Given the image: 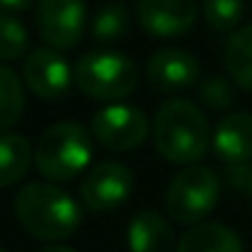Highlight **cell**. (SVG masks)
I'll return each mask as SVG.
<instances>
[{"label": "cell", "mask_w": 252, "mask_h": 252, "mask_svg": "<svg viewBox=\"0 0 252 252\" xmlns=\"http://www.w3.org/2000/svg\"><path fill=\"white\" fill-rule=\"evenodd\" d=\"M156 151L178 166H193L200 161L210 144L213 131L205 114L188 99H168L161 104L154 121Z\"/></svg>", "instance_id": "cell-1"}, {"label": "cell", "mask_w": 252, "mask_h": 252, "mask_svg": "<svg viewBox=\"0 0 252 252\" xmlns=\"http://www.w3.org/2000/svg\"><path fill=\"white\" fill-rule=\"evenodd\" d=\"M15 215L32 237L45 242L67 240L82 222L77 200L52 183H28L15 198Z\"/></svg>", "instance_id": "cell-2"}, {"label": "cell", "mask_w": 252, "mask_h": 252, "mask_svg": "<svg viewBox=\"0 0 252 252\" xmlns=\"http://www.w3.org/2000/svg\"><path fill=\"white\" fill-rule=\"evenodd\" d=\"M92 131H87L82 124L74 121H60L42 131L37 149H35V163L37 171L57 183L72 181L79 173L87 171L92 163L94 144Z\"/></svg>", "instance_id": "cell-3"}, {"label": "cell", "mask_w": 252, "mask_h": 252, "mask_svg": "<svg viewBox=\"0 0 252 252\" xmlns=\"http://www.w3.org/2000/svg\"><path fill=\"white\" fill-rule=\"evenodd\" d=\"M74 82L92 99L116 101V99L129 96L136 89L139 69L121 52L96 50L79 57L74 67Z\"/></svg>", "instance_id": "cell-4"}, {"label": "cell", "mask_w": 252, "mask_h": 252, "mask_svg": "<svg viewBox=\"0 0 252 252\" xmlns=\"http://www.w3.org/2000/svg\"><path fill=\"white\" fill-rule=\"evenodd\" d=\"M220 198V181L208 166H186L166 190V210L181 225L203 222Z\"/></svg>", "instance_id": "cell-5"}, {"label": "cell", "mask_w": 252, "mask_h": 252, "mask_svg": "<svg viewBox=\"0 0 252 252\" xmlns=\"http://www.w3.org/2000/svg\"><path fill=\"white\" fill-rule=\"evenodd\" d=\"M89 131L109 151H134L149 136V119L139 106L109 104L92 116Z\"/></svg>", "instance_id": "cell-6"}, {"label": "cell", "mask_w": 252, "mask_h": 252, "mask_svg": "<svg viewBox=\"0 0 252 252\" xmlns=\"http://www.w3.org/2000/svg\"><path fill=\"white\" fill-rule=\"evenodd\" d=\"M35 23L52 50H72L82 42L87 25L84 0H37Z\"/></svg>", "instance_id": "cell-7"}, {"label": "cell", "mask_w": 252, "mask_h": 252, "mask_svg": "<svg viewBox=\"0 0 252 252\" xmlns=\"http://www.w3.org/2000/svg\"><path fill=\"white\" fill-rule=\"evenodd\" d=\"M134 190V173L119 161H101L92 166L79 186L82 203L94 213H109L126 203Z\"/></svg>", "instance_id": "cell-8"}, {"label": "cell", "mask_w": 252, "mask_h": 252, "mask_svg": "<svg viewBox=\"0 0 252 252\" xmlns=\"http://www.w3.org/2000/svg\"><path fill=\"white\" fill-rule=\"evenodd\" d=\"M198 18L195 0H136V20L154 37H181Z\"/></svg>", "instance_id": "cell-9"}, {"label": "cell", "mask_w": 252, "mask_h": 252, "mask_svg": "<svg viewBox=\"0 0 252 252\" xmlns=\"http://www.w3.org/2000/svg\"><path fill=\"white\" fill-rule=\"evenodd\" d=\"M23 77L32 94L40 99H60L67 94L74 72L69 62L52 47H40L30 52L23 62Z\"/></svg>", "instance_id": "cell-10"}, {"label": "cell", "mask_w": 252, "mask_h": 252, "mask_svg": "<svg viewBox=\"0 0 252 252\" xmlns=\"http://www.w3.org/2000/svg\"><path fill=\"white\" fill-rule=\"evenodd\" d=\"M198 72H200L198 60L190 52L176 50V47L158 50L156 55H151L146 64L149 84L163 94H176L193 87L198 79Z\"/></svg>", "instance_id": "cell-11"}, {"label": "cell", "mask_w": 252, "mask_h": 252, "mask_svg": "<svg viewBox=\"0 0 252 252\" xmlns=\"http://www.w3.org/2000/svg\"><path fill=\"white\" fill-rule=\"evenodd\" d=\"M213 149L230 166L250 163L252 161V114L250 111L225 114L213 131Z\"/></svg>", "instance_id": "cell-12"}, {"label": "cell", "mask_w": 252, "mask_h": 252, "mask_svg": "<svg viewBox=\"0 0 252 252\" xmlns=\"http://www.w3.org/2000/svg\"><path fill=\"white\" fill-rule=\"evenodd\" d=\"M131 252H176V237L166 218L154 210H141L129 222Z\"/></svg>", "instance_id": "cell-13"}, {"label": "cell", "mask_w": 252, "mask_h": 252, "mask_svg": "<svg viewBox=\"0 0 252 252\" xmlns=\"http://www.w3.org/2000/svg\"><path fill=\"white\" fill-rule=\"evenodd\" d=\"M176 252H242V240L222 222H198L183 232Z\"/></svg>", "instance_id": "cell-14"}, {"label": "cell", "mask_w": 252, "mask_h": 252, "mask_svg": "<svg viewBox=\"0 0 252 252\" xmlns=\"http://www.w3.org/2000/svg\"><path fill=\"white\" fill-rule=\"evenodd\" d=\"M32 146L20 134H0V188L18 183L32 161Z\"/></svg>", "instance_id": "cell-15"}, {"label": "cell", "mask_w": 252, "mask_h": 252, "mask_svg": "<svg viewBox=\"0 0 252 252\" xmlns=\"http://www.w3.org/2000/svg\"><path fill=\"white\" fill-rule=\"evenodd\" d=\"M225 69L237 87L252 92V25L230 35L225 45Z\"/></svg>", "instance_id": "cell-16"}, {"label": "cell", "mask_w": 252, "mask_h": 252, "mask_svg": "<svg viewBox=\"0 0 252 252\" xmlns=\"http://www.w3.org/2000/svg\"><path fill=\"white\" fill-rule=\"evenodd\" d=\"M129 25H131L129 8H126L124 3H109V5L96 10V15L92 18L89 30H92L94 42L109 45V42L121 40L126 32H129Z\"/></svg>", "instance_id": "cell-17"}, {"label": "cell", "mask_w": 252, "mask_h": 252, "mask_svg": "<svg viewBox=\"0 0 252 252\" xmlns=\"http://www.w3.org/2000/svg\"><path fill=\"white\" fill-rule=\"evenodd\" d=\"M23 106H25V94L18 74L10 67L0 64V131L10 129L20 119Z\"/></svg>", "instance_id": "cell-18"}, {"label": "cell", "mask_w": 252, "mask_h": 252, "mask_svg": "<svg viewBox=\"0 0 252 252\" xmlns=\"http://www.w3.org/2000/svg\"><path fill=\"white\" fill-rule=\"evenodd\" d=\"M245 3L242 0H203L205 23L215 32H232L235 25L242 20Z\"/></svg>", "instance_id": "cell-19"}, {"label": "cell", "mask_w": 252, "mask_h": 252, "mask_svg": "<svg viewBox=\"0 0 252 252\" xmlns=\"http://www.w3.org/2000/svg\"><path fill=\"white\" fill-rule=\"evenodd\" d=\"M30 47L28 30L13 15H0V60H20Z\"/></svg>", "instance_id": "cell-20"}, {"label": "cell", "mask_w": 252, "mask_h": 252, "mask_svg": "<svg viewBox=\"0 0 252 252\" xmlns=\"http://www.w3.org/2000/svg\"><path fill=\"white\" fill-rule=\"evenodd\" d=\"M198 96L208 109L222 111L232 104V89L222 77H208L198 84Z\"/></svg>", "instance_id": "cell-21"}, {"label": "cell", "mask_w": 252, "mask_h": 252, "mask_svg": "<svg viewBox=\"0 0 252 252\" xmlns=\"http://www.w3.org/2000/svg\"><path fill=\"white\" fill-rule=\"evenodd\" d=\"M227 181H230V186L237 188L240 193L252 195V163L230 166V168H227Z\"/></svg>", "instance_id": "cell-22"}, {"label": "cell", "mask_w": 252, "mask_h": 252, "mask_svg": "<svg viewBox=\"0 0 252 252\" xmlns=\"http://www.w3.org/2000/svg\"><path fill=\"white\" fill-rule=\"evenodd\" d=\"M30 5H35V0H0V8L8 13H20V10H28Z\"/></svg>", "instance_id": "cell-23"}, {"label": "cell", "mask_w": 252, "mask_h": 252, "mask_svg": "<svg viewBox=\"0 0 252 252\" xmlns=\"http://www.w3.org/2000/svg\"><path fill=\"white\" fill-rule=\"evenodd\" d=\"M40 252H74V250L67 247V245H50V247H45V250H40Z\"/></svg>", "instance_id": "cell-24"}, {"label": "cell", "mask_w": 252, "mask_h": 252, "mask_svg": "<svg viewBox=\"0 0 252 252\" xmlns=\"http://www.w3.org/2000/svg\"><path fill=\"white\" fill-rule=\"evenodd\" d=\"M0 252H5V250H3V247H0Z\"/></svg>", "instance_id": "cell-25"}]
</instances>
